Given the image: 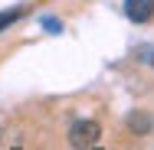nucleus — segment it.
Masks as SVG:
<instances>
[{
  "label": "nucleus",
  "mask_w": 154,
  "mask_h": 150,
  "mask_svg": "<svg viewBox=\"0 0 154 150\" xmlns=\"http://www.w3.org/2000/svg\"><path fill=\"white\" fill-rule=\"evenodd\" d=\"M23 13H26L23 7H13V10H3V13H0V30H7V26H13V23H17V20L23 16Z\"/></svg>",
  "instance_id": "20e7f679"
},
{
  "label": "nucleus",
  "mask_w": 154,
  "mask_h": 150,
  "mask_svg": "<svg viewBox=\"0 0 154 150\" xmlns=\"http://www.w3.org/2000/svg\"><path fill=\"white\" fill-rule=\"evenodd\" d=\"M125 16L131 23H148L154 16V0H125Z\"/></svg>",
  "instance_id": "f03ea898"
},
{
  "label": "nucleus",
  "mask_w": 154,
  "mask_h": 150,
  "mask_svg": "<svg viewBox=\"0 0 154 150\" xmlns=\"http://www.w3.org/2000/svg\"><path fill=\"white\" fill-rule=\"evenodd\" d=\"M98 134H102V127L95 121H75L69 127V144L75 150H92L98 144Z\"/></svg>",
  "instance_id": "f257e3e1"
},
{
  "label": "nucleus",
  "mask_w": 154,
  "mask_h": 150,
  "mask_svg": "<svg viewBox=\"0 0 154 150\" xmlns=\"http://www.w3.org/2000/svg\"><path fill=\"white\" fill-rule=\"evenodd\" d=\"M128 127H131L134 134H148V131H151V118H148L144 111H134V114H128Z\"/></svg>",
  "instance_id": "7ed1b4c3"
}]
</instances>
